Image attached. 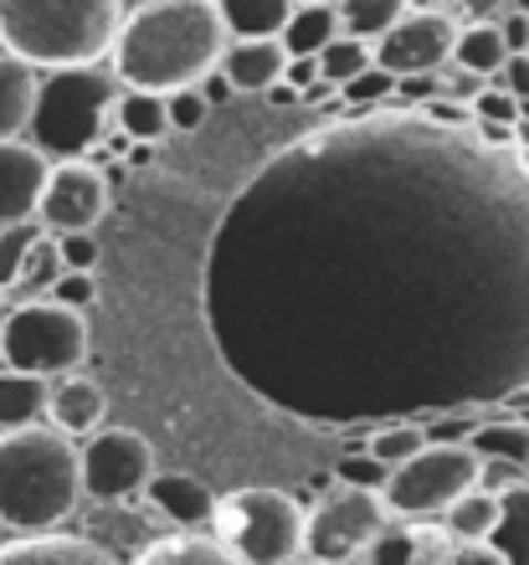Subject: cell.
I'll return each instance as SVG.
<instances>
[{"label": "cell", "mask_w": 529, "mask_h": 565, "mask_svg": "<svg viewBox=\"0 0 529 565\" xmlns=\"http://www.w3.org/2000/svg\"><path fill=\"white\" fill-rule=\"evenodd\" d=\"M226 371L298 422L478 412L529 391V154L385 104L278 149L207 253Z\"/></svg>", "instance_id": "cell-1"}, {"label": "cell", "mask_w": 529, "mask_h": 565, "mask_svg": "<svg viewBox=\"0 0 529 565\" xmlns=\"http://www.w3.org/2000/svg\"><path fill=\"white\" fill-rule=\"evenodd\" d=\"M226 26L216 0H145L124 6V26L114 42V77L134 93H186L201 88L221 67Z\"/></svg>", "instance_id": "cell-2"}, {"label": "cell", "mask_w": 529, "mask_h": 565, "mask_svg": "<svg viewBox=\"0 0 529 565\" xmlns=\"http://www.w3.org/2000/svg\"><path fill=\"white\" fill-rule=\"evenodd\" d=\"M83 504V458L57 427L0 431V530L52 535Z\"/></svg>", "instance_id": "cell-3"}, {"label": "cell", "mask_w": 529, "mask_h": 565, "mask_svg": "<svg viewBox=\"0 0 529 565\" xmlns=\"http://www.w3.org/2000/svg\"><path fill=\"white\" fill-rule=\"evenodd\" d=\"M118 26V0H0V52L42 77L104 67L114 57Z\"/></svg>", "instance_id": "cell-4"}, {"label": "cell", "mask_w": 529, "mask_h": 565, "mask_svg": "<svg viewBox=\"0 0 529 565\" xmlns=\"http://www.w3.org/2000/svg\"><path fill=\"white\" fill-rule=\"evenodd\" d=\"M124 83L114 67H73V73H46L36 93V114H31L27 139L42 149L52 164L93 160L114 135V104Z\"/></svg>", "instance_id": "cell-5"}, {"label": "cell", "mask_w": 529, "mask_h": 565, "mask_svg": "<svg viewBox=\"0 0 529 565\" xmlns=\"http://www.w3.org/2000/svg\"><path fill=\"white\" fill-rule=\"evenodd\" d=\"M211 540H221L242 565L304 561V504L283 489H232L216 499Z\"/></svg>", "instance_id": "cell-6"}, {"label": "cell", "mask_w": 529, "mask_h": 565, "mask_svg": "<svg viewBox=\"0 0 529 565\" xmlns=\"http://www.w3.org/2000/svg\"><path fill=\"white\" fill-rule=\"evenodd\" d=\"M88 360V313H73L36 298V303H15L0 319V371H21L36 381H62L77 375Z\"/></svg>", "instance_id": "cell-7"}, {"label": "cell", "mask_w": 529, "mask_h": 565, "mask_svg": "<svg viewBox=\"0 0 529 565\" xmlns=\"http://www.w3.org/2000/svg\"><path fill=\"white\" fill-rule=\"evenodd\" d=\"M478 483H484V462L473 458L468 443H426L416 458L391 468L381 499L391 520H442Z\"/></svg>", "instance_id": "cell-8"}, {"label": "cell", "mask_w": 529, "mask_h": 565, "mask_svg": "<svg viewBox=\"0 0 529 565\" xmlns=\"http://www.w3.org/2000/svg\"><path fill=\"white\" fill-rule=\"evenodd\" d=\"M385 530H391V509H385L381 493L335 483L319 504L304 509V561L355 565L366 561V551Z\"/></svg>", "instance_id": "cell-9"}, {"label": "cell", "mask_w": 529, "mask_h": 565, "mask_svg": "<svg viewBox=\"0 0 529 565\" xmlns=\"http://www.w3.org/2000/svg\"><path fill=\"white\" fill-rule=\"evenodd\" d=\"M463 21H468V11H457V6H406V15L370 46V57L396 83L401 77H437L442 67H453Z\"/></svg>", "instance_id": "cell-10"}, {"label": "cell", "mask_w": 529, "mask_h": 565, "mask_svg": "<svg viewBox=\"0 0 529 565\" xmlns=\"http://www.w3.org/2000/svg\"><path fill=\"white\" fill-rule=\"evenodd\" d=\"M83 458V499L93 504H129L145 499V489L155 483V443L134 427H104L93 431L88 443H77Z\"/></svg>", "instance_id": "cell-11"}, {"label": "cell", "mask_w": 529, "mask_h": 565, "mask_svg": "<svg viewBox=\"0 0 529 565\" xmlns=\"http://www.w3.org/2000/svg\"><path fill=\"white\" fill-rule=\"evenodd\" d=\"M108 201H114V191L104 180V164L93 160L52 164L42 206H36V226L46 237H93V226L108 216Z\"/></svg>", "instance_id": "cell-12"}, {"label": "cell", "mask_w": 529, "mask_h": 565, "mask_svg": "<svg viewBox=\"0 0 529 565\" xmlns=\"http://www.w3.org/2000/svg\"><path fill=\"white\" fill-rule=\"evenodd\" d=\"M46 175H52V160L31 139H6L0 145V232L36 222Z\"/></svg>", "instance_id": "cell-13"}, {"label": "cell", "mask_w": 529, "mask_h": 565, "mask_svg": "<svg viewBox=\"0 0 529 565\" xmlns=\"http://www.w3.org/2000/svg\"><path fill=\"white\" fill-rule=\"evenodd\" d=\"M0 565H124L93 535H11L0 540Z\"/></svg>", "instance_id": "cell-14"}, {"label": "cell", "mask_w": 529, "mask_h": 565, "mask_svg": "<svg viewBox=\"0 0 529 565\" xmlns=\"http://www.w3.org/2000/svg\"><path fill=\"white\" fill-rule=\"evenodd\" d=\"M108 417V391L93 381V375H62L52 381V402H46V427H57L62 437H83L88 443L93 431H104Z\"/></svg>", "instance_id": "cell-15"}, {"label": "cell", "mask_w": 529, "mask_h": 565, "mask_svg": "<svg viewBox=\"0 0 529 565\" xmlns=\"http://www.w3.org/2000/svg\"><path fill=\"white\" fill-rule=\"evenodd\" d=\"M366 565H453V540L442 520H391V530L366 551Z\"/></svg>", "instance_id": "cell-16"}, {"label": "cell", "mask_w": 529, "mask_h": 565, "mask_svg": "<svg viewBox=\"0 0 529 565\" xmlns=\"http://www.w3.org/2000/svg\"><path fill=\"white\" fill-rule=\"evenodd\" d=\"M145 499L155 504V514H165V520L176 524L180 535L207 530L211 514H216V493H211L195 473H155V483L145 489Z\"/></svg>", "instance_id": "cell-17"}, {"label": "cell", "mask_w": 529, "mask_h": 565, "mask_svg": "<svg viewBox=\"0 0 529 565\" xmlns=\"http://www.w3.org/2000/svg\"><path fill=\"white\" fill-rule=\"evenodd\" d=\"M283 57L278 42H226L216 73L232 83V93H273L283 83Z\"/></svg>", "instance_id": "cell-18"}, {"label": "cell", "mask_w": 529, "mask_h": 565, "mask_svg": "<svg viewBox=\"0 0 529 565\" xmlns=\"http://www.w3.org/2000/svg\"><path fill=\"white\" fill-rule=\"evenodd\" d=\"M442 530L453 545H488V540L504 530V493L494 489H468L447 514H442Z\"/></svg>", "instance_id": "cell-19"}, {"label": "cell", "mask_w": 529, "mask_h": 565, "mask_svg": "<svg viewBox=\"0 0 529 565\" xmlns=\"http://www.w3.org/2000/svg\"><path fill=\"white\" fill-rule=\"evenodd\" d=\"M36 93H42V73H31L27 62L0 52V145L6 139H27L31 114H36Z\"/></svg>", "instance_id": "cell-20"}, {"label": "cell", "mask_w": 529, "mask_h": 565, "mask_svg": "<svg viewBox=\"0 0 529 565\" xmlns=\"http://www.w3.org/2000/svg\"><path fill=\"white\" fill-rule=\"evenodd\" d=\"M345 31H339V6H329V0H304V6H294L288 11V26H283L278 46L283 57H319L329 42H339Z\"/></svg>", "instance_id": "cell-21"}, {"label": "cell", "mask_w": 529, "mask_h": 565, "mask_svg": "<svg viewBox=\"0 0 529 565\" xmlns=\"http://www.w3.org/2000/svg\"><path fill=\"white\" fill-rule=\"evenodd\" d=\"M226 42H278L288 26V0H216Z\"/></svg>", "instance_id": "cell-22"}, {"label": "cell", "mask_w": 529, "mask_h": 565, "mask_svg": "<svg viewBox=\"0 0 529 565\" xmlns=\"http://www.w3.org/2000/svg\"><path fill=\"white\" fill-rule=\"evenodd\" d=\"M114 135H124L129 145H160V139H170L176 129H170V108H165L160 93H134L124 88L114 104Z\"/></svg>", "instance_id": "cell-23"}, {"label": "cell", "mask_w": 529, "mask_h": 565, "mask_svg": "<svg viewBox=\"0 0 529 565\" xmlns=\"http://www.w3.org/2000/svg\"><path fill=\"white\" fill-rule=\"evenodd\" d=\"M46 402H52V381L21 371H0V431H21V427H42Z\"/></svg>", "instance_id": "cell-24"}, {"label": "cell", "mask_w": 529, "mask_h": 565, "mask_svg": "<svg viewBox=\"0 0 529 565\" xmlns=\"http://www.w3.org/2000/svg\"><path fill=\"white\" fill-rule=\"evenodd\" d=\"M504 62H509V46H504V36H499L494 21H463V26H457L453 67H463V73L494 83V77L504 73Z\"/></svg>", "instance_id": "cell-25"}, {"label": "cell", "mask_w": 529, "mask_h": 565, "mask_svg": "<svg viewBox=\"0 0 529 565\" xmlns=\"http://www.w3.org/2000/svg\"><path fill=\"white\" fill-rule=\"evenodd\" d=\"M129 565H242V561L211 535H165L149 540Z\"/></svg>", "instance_id": "cell-26"}, {"label": "cell", "mask_w": 529, "mask_h": 565, "mask_svg": "<svg viewBox=\"0 0 529 565\" xmlns=\"http://www.w3.org/2000/svg\"><path fill=\"white\" fill-rule=\"evenodd\" d=\"M478 462H504V468H529V427L525 422H478L468 437Z\"/></svg>", "instance_id": "cell-27"}, {"label": "cell", "mask_w": 529, "mask_h": 565, "mask_svg": "<svg viewBox=\"0 0 529 565\" xmlns=\"http://www.w3.org/2000/svg\"><path fill=\"white\" fill-rule=\"evenodd\" d=\"M62 257H57V237H46L42 232V242L27 253V263H21V273H15V282H11V309L15 303H36V298H46L52 288H57V278H62Z\"/></svg>", "instance_id": "cell-28"}, {"label": "cell", "mask_w": 529, "mask_h": 565, "mask_svg": "<svg viewBox=\"0 0 529 565\" xmlns=\"http://www.w3.org/2000/svg\"><path fill=\"white\" fill-rule=\"evenodd\" d=\"M401 15H406V0H345V6H339V31H345L350 42L375 46Z\"/></svg>", "instance_id": "cell-29"}, {"label": "cell", "mask_w": 529, "mask_h": 565, "mask_svg": "<svg viewBox=\"0 0 529 565\" xmlns=\"http://www.w3.org/2000/svg\"><path fill=\"white\" fill-rule=\"evenodd\" d=\"M426 447V427L422 422H385L366 437V458H375L381 468H401L406 458H416Z\"/></svg>", "instance_id": "cell-30"}, {"label": "cell", "mask_w": 529, "mask_h": 565, "mask_svg": "<svg viewBox=\"0 0 529 565\" xmlns=\"http://www.w3.org/2000/svg\"><path fill=\"white\" fill-rule=\"evenodd\" d=\"M366 67H375V57H370L366 42H350V36H339V42H329L319 52V77L329 83V88H345V83H355V77L366 73Z\"/></svg>", "instance_id": "cell-31"}, {"label": "cell", "mask_w": 529, "mask_h": 565, "mask_svg": "<svg viewBox=\"0 0 529 565\" xmlns=\"http://www.w3.org/2000/svg\"><path fill=\"white\" fill-rule=\"evenodd\" d=\"M42 242V226L27 222V226H6L0 232V298L11 294V282L15 273H21V263H27V253Z\"/></svg>", "instance_id": "cell-32"}, {"label": "cell", "mask_w": 529, "mask_h": 565, "mask_svg": "<svg viewBox=\"0 0 529 565\" xmlns=\"http://www.w3.org/2000/svg\"><path fill=\"white\" fill-rule=\"evenodd\" d=\"M385 478H391V468H381L375 458H366V452H345V458L335 462V483H345V489H366V493H381Z\"/></svg>", "instance_id": "cell-33"}, {"label": "cell", "mask_w": 529, "mask_h": 565, "mask_svg": "<svg viewBox=\"0 0 529 565\" xmlns=\"http://www.w3.org/2000/svg\"><path fill=\"white\" fill-rule=\"evenodd\" d=\"M46 298L62 303V309H73V313H88L93 298H98V282H93V273H62L57 288H52Z\"/></svg>", "instance_id": "cell-34"}, {"label": "cell", "mask_w": 529, "mask_h": 565, "mask_svg": "<svg viewBox=\"0 0 529 565\" xmlns=\"http://www.w3.org/2000/svg\"><path fill=\"white\" fill-rule=\"evenodd\" d=\"M484 88H488L484 77L463 73V67H442V73H437V98H447V104H463V108H473V104H478V93H484Z\"/></svg>", "instance_id": "cell-35"}, {"label": "cell", "mask_w": 529, "mask_h": 565, "mask_svg": "<svg viewBox=\"0 0 529 565\" xmlns=\"http://www.w3.org/2000/svg\"><path fill=\"white\" fill-rule=\"evenodd\" d=\"M473 124H504V129H515L519 104L504 88H484L478 93V104H473Z\"/></svg>", "instance_id": "cell-36"}, {"label": "cell", "mask_w": 529, "mask_h": 565, "mask_svg": "<svg viewBox=\"0 0 529 565\" xmlns=\"http://www.w3.org/2000/svg\"><path fill=\"white\" fill-rule=\"evenodd\" d=\"M165 108H170V129H195V124H207V98H201V88H186V93H170L165 98Z\"/></svg>", "instance_id": "cell-37"}, {"label": "cell", "mask_w": 529, "mask_h": 565, "mask_svg": "<svg viewBox=\"0 0 529 565\" xmlns=\"http://www.w3.org/2000/svg\"><path fill=\"white\" fill-rule=\"evenodd\" d=\"M57 257L67 273H93L98 268V237H57Z\"/></svg>", "instance_id": "cell-38"}, {"label": "cell", "mask_w": 529, "mask_h": 565, "mask_svg": "<svg viewBox=\"0 0 529 565\" xmlns=\"http://www.w3.org/2000/svg\"><path fill=\"white\" fill-rule=\"evenodd\" d=\"M488 88H504L515 104H529V57H509L504 62V73L494 77Z\"/></svg>", "instance_id": "cell-39"}, {"label": "cell", "mask_w": 529, "mask_h": 565, "mask_svg": "<svg viewBox=\"0 0 529 565\" xmlns=\"http://www.w3.org/2000/svg\"><path fill=\"white\" fill-rule=\"evenodd\" d=\"M453 565H515V561L488 540V545H453Z\"/></svg>", "instance_id": "cell-40"}, {"label": "cell", "mask_w": 529, "mask_h": 565, "mask_svg": "<svg viewBox=\"0 0 529 565\" xmlns=\"http://www.w3.org/2000/svg\"><path fill=\"white\" fill-rule=\"evenodd\" d=\"M283 83H288L294 93H309L314 83H324V77H319V57H294L288 67H283Z\"/></svg>", "instance_id": "cell-41"}, {"label": "cell", "mask_w": 529, "mask_h": 565, "mask_svg": "<svg viewBox=\"0 0 529 565\" xmlns=\"http://www.w3.org/2000/svg\"><path fill=\"white\" fill-rule=\"evenodd\" d=\"M201 98H207V108L226 104V98H232V83H226V77H221V73H211L207 83H201Z\"/></svg>", "instance_id": "cell-42"}, {"label": "cell", "mask_w": 529, "mask_h": 565, "mask_svg": "<svg viewBox=\"0 0 529 565\" xmlns=\"http://www.w3.org/2000/svg\"><path fill=\"white\" fill-rule=\"evenodd\" d=\"M329 98H339V88H329V83H314V88H309V93H298V104H309V108L329 104Z\"/></svg>", "instance_id": "cell-43"}, {"label": "cell", "mask_w": 529, "mask_h": 565, "mask_svg": "<svg viewBox=\"0 0 529 565\" xmlns=\"http://www.w3.org/2000/svg\"><path fill=\"white\" fill-rule=\"evenodd\" d=\"M267 104H273V108H298V93L288 88V83H278V88L267 93Z\"/></svg>", "instance_id": "cell-44"}, {"label": "cell", "mask_w": 529, "mask_h": 565, "mask_svg": "<svg viewBox=\"0 0 529 565\" xmlns=\"http://www.w3.org/2000/svg\"><path fill=\"white\" fill-rule=\"evenodd\" d=\"M298 565H324V561H298Z\"/></svg>", "instance_id": "cell-45"}, {"label": "cell", "mask_w": 529, "mask_h": 565, "mask_svg": "<svg viewBox=\"0 0 529 565\" xmlns=\"http://www.w3.org/2000/svg\"><path fill=\"white\" fill-rule=\"evenodd\" d=\"M519 57H529V46H525V52H519Z\"/></svg>", "instance_id": "cell-46"}, {"label": "cell", "mask_w": 529, "mask_h": 565, "mask_svg": "<svg viewBox=\"0 0 529 565\" xmlns=\"http://www.w3.org/2000/svg\"><path fill=\"white\" fill-rule=\"evenodd\" d=\"M0 319H6V313H0Z\"/></svg>", "instance_id": "cell-47"}]
</instances>
